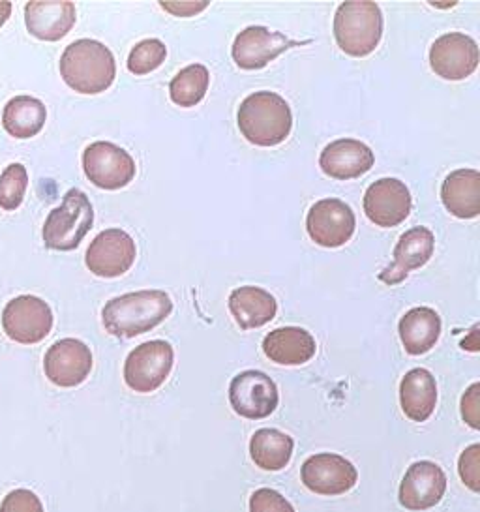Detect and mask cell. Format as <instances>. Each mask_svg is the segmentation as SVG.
<instances>
[{
	"mask_svg": "<svg viewBox=\"0 0 480 512\" xmlns=\"http://www.w3.org/2000/svg\"><path fill=\"white\" fill-rule=\"evenodd\" d=\"M173 301L160 289L126 293L107 302L102 310L105 331L117 338H135L152 331L171 316Z\"/></svg>",
	"mask_w": 480,
	"mask_h": 512,
	"instance_id": "1",
	"label": "cell"
},
{
	"mask_svg": "<svg viewBox=\"0 0 480 512\" xmlns=\"http://www.w3.org/2000/svg\"><path fill=\"white\" fill-rule=\"evenodd\" d=\"M60 76L79 94L105 92L117 76V62L109 47L98 40H77L60 57Z\"/></svg>",
	"mask_w": 480,
	"mask_h": 512,
	"instance_id": "2",
	"label": "cell"
},
{
	"mask_svg": "<svg viewBox=\"0 0 480 512\" xmlns=\"http://www.w3.org/2000/svg\"><path fill=\"white\" fill-rule=\"evenodd\" d=\"M240 134L257 147L284 143L293 128V113L276 92H254L242 100L237 113Z\"/></svg>",
	"mask_w": 480,
	"mask_h": 512,
	"instance_id": "3",
	"label": "cell"
},
{
	"mask_svg": "<svg viewBox=\"0 0 480 512\" xmlns=\"http://www.w3.org/2000/svg\"><path fill=\"white\" fill-rule=\"evenodd\" d=\"M383 36V14L375 2H342L334 16V38L349 57L362 59L374 53Z\"/></svg>",
	"mask_w": 480,
	"mask_h": 512,
	"instance_id": "4",
	"label": "cell"
},
{
	"mask_svg": "<svg viewBox=\"0 0 480 512\" xmlns=\"http://www.w3.org/2000/svg\"><path fill=\"white\" fill-rule=\"evenodd\" d=\"M92 224L94 209L89 197L79 188H72L62 197L60 207L49 212L45 220V246L59 252H72L87 237Z\"/></svg>",
	"mask_w": 480,
	"mask_h": 512,
	"instance_id": "5",
	"label": "cell"
},
{
	"mask_svg": "<svg viewBox=\"0 0 480 512\" xmlns=\"http://www.w3.org/2000/svg\"><path fill=\"white\" fill-rule=\"evenodd\" d=\"M175 351L165 340H150L130 351L124 362V381L135 392L160 389L173 370Z\"/></svg>",
	"mask_w": 480,
	"mask_h": 512,
	"instance_id": "6",
	"label": "cell"
},
{
	"mask_svg": "<svg viewBox=\"0 0 480 512\" xmlns=\"http://www.w3.org/2000/svg\"><path fill=\"white\" fill-rule=\"evenodd\" d=\"M55 317L51 306L34 295H21L6 304L2 329L17 344L32 346L45 340L53 329Z\"/></svg>",
	"mask_w": 480,
	"mask_h": 512,
	"instance_id": "7",
	"label": "cell"
},
{
	"mask_svg": "<svg viewBox=\"0 0 480 512\" xmlns=\"http://www.w3.org/2000/svg\"><path fill=\"white\" fill-rule=\"evenodd\" d=\"M83 169L87 179L102 190H120L137 173L132 154L111 141L90 143L83 152Z\"/></svg>",
	"mask_w": 480,
	"mask_h": 512,
	"instance_id": "8",
	"label": "cell"
},
{
	"mask_svg": "<svg viewBox=\"0 0 480 512\" xmlns=\"http://www.w3.org/2000/svg\"><path fill=\"white\" fill-rule=\"evenodd\" d=\"M306 229L317 246L340 248L355 235L357 218L345 201L327 197L310 207L306 216Z\"/></svg>",
	"mask_w": 480,
	"mask_h": 512,
	"instance_id": "9",
	"label": "cell"
},
{
	"mask_svg": "<svg viewBox=\"0 0 480 512\" xmlns=\"http://www.w3.org/2000/svg\"><path fill=\"white\" fill-rule=\"evenodd\" d=\"M229 402L240 417L259 421L276 411L280 394L276 383L265 372L246 370L231 379Z\"/></svg>",
	"mask_w": 480,
	"mask_h": 512,
	"instance_id": "10",
	"label": "cell"
},
{
	"mask_svg": "<svg viewBox=\"0 0 480 512\" xmlns=\"http://www.w3.org/2000/svg\"><path fill=\"white\" fill-rule=\"evenodd\" d=\"M300 479L317 496H342L357 484L359 471L344 456L321 452L302 464Z\"/></svg>",
	"mask_w": 480,
	"mask_h": 512,
	"instance_id": "11",
	"label": "cell"
},
{
	"mask_svg": "<svg viewBox=\"0 0 480 512\" xmlns=\"http://www.w3.org/2000/svg\"><path fill=\"white\" fill-rule=\"evenodd\" d=\"M137 248L124 229L111 227L90 242L85 263L89 271L100 278H119L134 267Z\"/></svg>",
	"mask_w": 480,
	"mask_h": 512,
	"instance_id": "12",
	"label": "cell"
},
{
	"mask_svg": "<svg viewBox=\"0 0 480 512\" xmlns=\"http://www.w3.org/2000/svg\"><path fill=\"white\" fill-rule=\"evenodd\" d=\"M477 42L464 32H449L435 40L430 49V66L435 74L447 81H462L479 68Z\"/></svg>",
	"mask_w": 480,
	"mask_h": 512,
	"instance_id": "13",
	"label": "cell"
},
{
	"mask_svg": "<svg viewBox=\"0 0 480 512\" xmlns=\"http://www.w3.org/2000/svg\"><path fill=\"white\" fill-rule=\"evenodd\" d=\"M302 44H310V42H297L287 38L282 32H274L267 27L254 25L244 29L235 38L231 55H233V61L237 62V66L242 70H261L285 51Z\"/></svg>",
	"mask_w": 480,
	"mask_h": 512,
	"instance_id": "14",
	"label": "cell"
},
{
	"mask_svg": "<svg viewBox=\"0 0 480 512\" xmlns=\"http://www.w3.org/2000/svg\"><path fill=\"white\" fill-rule=\"evenodd\" d=\"M90 370L92 351L81 340L64 338L45 351V376L57 387L72 389L81 385L89 377Z\"/></svg>",
	"mask_w": 480,
	"mask_h": 512,
	"instance_id": "15",
	"label": "cell"
},
{
	"mask_svg": "<svg viewBox=\"0 0 480 512\" xmlns=\"http://www.w3.org/2000/svg\"><path fill=\"white\" fill-rule=\"evenodd\" d=\"M447 492V475L441 467L422 460L411 464L400 484L398 499L407 511L420 512L434 509Z\"/></svg>",
	"mask_w": 480,
	"mask_h": 512,
	"instance_id": "16",
	"label": "cell"
},
{
	"mask_svg": "<svg viewBox=\"0 0 480 512\" xmlns=\"http://www.w3.org/2000/svg\"><path fill=\"white\" fill-rule=\"evenodd\" d=\"M409 188L398 179H379L364 194V214L379 227H396L411 214Z\"/></svg>",
	"mask_w": 480,
	"mask_h": 512,
	"instance_id": "17",
	"label": "cell"
},
{
	"mask_svg": "<svg viewBox=\"0 0 480 512\" xmlns=\"http://www.w3.org/2000/svg\"><path fill=\"white\" fill-rule=\"evenodd\" d=\"M435 237L428 227H413L405 231L396 242L392 265L379 274V280L387 286L402 284L409 272L424 267L434 256Z\"/></svg>",
	"mask_w": 480,
	"mask_h": 512,
	"instance_id": "18",
	"label": "cell"
},
{
	"mask_svg": "<svg viewBox=\"0 0 480 512\" xmlns=\"http://www.w3.org/2000/svg\"><path fill=\"white\" fill-rule=\"evenodd\" d=\"M375 164V154L372 149L359 139H336L327 145L321 156L319 166L323 173L336 181L359 179L368 173Z\"/></svg>",
	"mask_w": 480,
	"mask_h": 512,
	"instance_id": "19",
	"label": "cell"
},
{
	"mask_svg": "<svg viewBox=\"0 0 480 512\" xmlns=\"http://www.w3.org/2000/svg\"><path fill=\"white\" fill-rule=\"evenodd\" d=\"M74 2L32 0L25 6L27 31L44 42H59L75 25Z\"/></svg>",
	"mask_w": 480,
	"mask_h": 512,
	"instance_id": "20",
	"label": "cell"
},
{
	"mask_svg": "<svg viewBox=\"0 0 480 512\" xmlns=\"http://www.w3.org/2000/svg\"><path fill=\"white\" fill-rule=\"evenodd\" d=\"M227 302L231 316L244 331L265 327L278 314V302L263 287H237L231 291Z\"/></svg>",
	"mask_w": 480,
	"mask_h": 512,
	"instance_id": "21",
	"label": "cell"
},
{
	"mask_svg": "<svg viewBox=\"0 0 480 512\" xmlns=\"http://www.w3.org/2000/svg\"><path fill=\"white\" fill-rule=\"evenodd\" d=\"M263 351L270 361L282 366H300L314 359V334L300 327L274 329L263 338Z\"/></svg>",
	"mask_w": 480,
	"mask_h": 512,
	"instance_id": "22",
	"label": "cell"
},
{
	"mask_svg": "<svg viewBox=\"0 0 480 512\" xmlns=\"http://www.w3.org/2000/svg\"><path fill=\"white\" fill-rule=\"evenodd\" d=\"M441 201L445 209L462 220L480 214V173L477 169H456L443 181Z\"/></svg>",
	"mask_w": 480,
	"mask_h": 512,
	"instance_id": "23",
	"label": "cell"
},
{
	"mask_svg": "<svg viewBox=\"0 0 480 512\" xmlns=\"http://www.w3.org/2000/svg\"><path fill=\"white\" fill-rule=\"evenodd\" d=\"M400 406L407 419L426 422L437 406V383L426 368H413L400 383Z\"/></svg>",
	"mask_w": 480,
	"mask_h": 512,
	"instance_id": "24",
	"label": "cell"
},
{
	"mask_svg": "<svg viewBox=\"0 0 480 512\" xmlns=\"http://www.w3.org/2000/svg\"><path fill=\"white\" fill-rule=\"evenodd\" d=\"M400 340L409 355H424L437 344L441 336V317L428 308H411L398 325Z\"/></svg>",
	"mask_w": 480,
	"mask_h": 512,
	"instance_id": "25",
	"label": "cell"
},
{
	"mask_svg": "<svg viewBox=\"0 0 480 512\" xmlns=\"http://www.w3.org/2000/svg\"><path fill=\"white\" fill-rule=\"evenodd\" d=\"M45 119H47V109L44 102L21 94L12 98L4 106L2 126L15 139H30L42 132Z\"/></svg>",
	"mask_w": 480,
	"mask_h": 512,
	"instance_id": "26",
	"label": "cell"
},
{
	"mask_svg": "<svg viewBox=\"0 0 480 512\" xmlns=\"http://www.w3.org/2000/svg\"><path fill=\"white\" fill-rule=\"evenodd\" d=\"M295 451L293 437L276 428H261L250 439V456L255 466L265 471L284 469Z\"/></svg>",
	"mask_w": 480,
	"mask_h": 512,
	"instance_id": "27",
	"label": "cell"
},
{
	"mask_svg": "<svg viewBox=\"0 0 480 512\" xmlns=\"http://www.w3.org/2000/svg\"><path fill=\"white\" fill-rule=\"evenodd\" d=\"M210 74L205 64H190L182 68L169 83V96L175 106L195 107L209 91Z\"/></svg>",
	"mask_w": 480,
	"mask_h": 512,
	"instance_id": "28",
	"label": "cell"
},
{
	"mask_svg": "<svg viewBox=\"0 0 480 512\" xmlns=\"http://www.w3.org/2000/svg\"><path fill=\"white\" fill-rule=\"evenodd\" d=\"M29 186V173L21 164L6 167L0 175V209L15 211L21 207Z\"/></svg>",
	"mask_w": 480,
	"mask_h": 512,
	"instance_id": "29",
	"label": "cell"
},
{
	"mask_svg": "<svg viewBox=\"0 0 480 512\" xmlns=\"http://www.w3.org/2000/svg\"><path fill=\"white\" fill-rule=\"evenodd\" d=\"M165 57H167V47L162 40L158 38L143 40L130 51L128 70L134 76H147L164 64Z\"/></svg>",
	"mask_w": 480,
	"mask_h": 512,
	"instance_id": "30",
	"label": "cell"
},
{
	"mask_svg": "<svg viewBox=\"0 0 480 512\" xmlns=\"http://www.w3.org/2000/svg\"><path fill=\"white\" fill-rule=\"evenodd\" d=\"M458 473L465 486L479 494L480 492V445L475 443L469 449H465L458 462Z\"/></svg>",
	"mask_w": 480,
	"mask_h": 512,
	"instance_id": "31",
	"label": "cell"
},
{
	"mask_svg": "<svg viewBox=\"0 0 480 512\" xmlns=\"http://www.w3.org/2000/svg\"><path fill=\"white\" fill-rule=\"evenodd\" d=\"M250 512H297L280 492L259 488L250 497Z\"/></svg>",
	"mask_w": 480,
	"mask_h": 512,
	"instance_id": "32",
	"label": "cell"
},
{
	"mask_svg": "<svg viewBox=\"0 0 480 512\" xmlns=\"http://www.w3.org/2000/svg\"><path fill=\"white\" fill-rule=\"evenodd\" d=\"M0 512H44V505L34 492L17 488L2 499Z\"/></svg>",
	"mask_w": 480,
	"mask_h": 512,
	"instance_id": "33",
	"label": "cell"
},
{
	"mask_svg": "<svg viewBox=\"0 0 480 512\" xmlns=\"http://www.w3.org/2000/svg\"><path fill=\"white\" fill-rule=\"evenodd\" d=\"M462 417L473 428H480V383H473L462 398Z\"/></svg>",
	"mask_w": 480,
	"mask_h": 512,
	"instance_id": "34",
	"label": "cell"
},
{
	"mask_svg": "<svg viewBox=\"0 0 480 512\" xmlns=\"http://www.w3.org/2000/svg\"><path fill=\"white\" fill-rule=\"evenodd\" d=\"M165 12H169L175 17H192L201 14L203 10H207L209 0H201V2H160Z\"/></svg>",
	"mask_w": 480,
	"mask_h": 512,
	"instance_id": "35",
	"label": "cell"
},
{
	"mask_svg": "<svg viewBox=\"0 0 480 512\" xmlns=\"http://www.w3.org/2000/svg\"><path fill=\"white\" fill-rule=\"evenodd\" d=\"M10 14H12V2L0 0V27H4V23L8 21Z\"/></svg>",
	"mask_w": 480,
	"mask_h": 512,
	"instance_id": "36",
	"label": "cell"
}]
</instances>
